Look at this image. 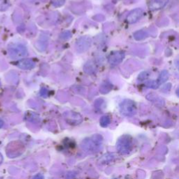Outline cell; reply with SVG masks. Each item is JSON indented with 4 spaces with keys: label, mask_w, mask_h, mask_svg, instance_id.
<instances>
[{
    "label": "cell",
    "mask_w": 179,
    "mask_h": 179,
    "mask_svg": "<svg viewBox=\"0 0 179 179\" xmlns=\"http://www.w3.org/2000/svg\"><path fill=\"white\" fill-rule=\"evenodd\" d=\"M102 136L99 134H95L90 138L85 139L82 142V147L88 152H96L102 146Z\"/></svg>",
    "instance_id": "1"
},
{
    "label": "cell",
    "mask_w": 179,
    "mask_h": 179,
    "mask_svg": "<svg viewBox=\"0 0 179 179\" xmlns=\"http://www.w3.org/2000/svg\"><path fill=\"white\" fill-rule=\"evenodd\" d=\"M10 58L13 59H22L27 55V50L25 46L19 43L11 44L8 48Z\"/></svg>",
    "instance_id": "2"
},
{
    "label": "cell",
    "mask_w": 179,
    "mask_h": 179,
    "mask_svg": "<svg viewBox=\"0 0 179 179\" xmlns=\"http://www.w3.org/2000/svg\"><path fill=\"white\" fill-rule=\"evenodd\" d=\"M132 139L130 136H122L118 140L116 147L118 151L122 155H128L132 149Z\"/></svg>",
    "instance_id": "3"
},
{
    "label": "cell",
    "mask_w": 179,
    "mask_h": 179,
    "mask_svg": "<svg viewBox=\"0 0 179 179\" xmlns=\"http://www.w3.org/2000/svg\"><path fill=\"white\" fill-rule=\"evenodd\" d=\"M120 111L122 115L130 117L136 113V106L133 101L129 100H124L120 104Z\"/></svg>",
    "instance_id": "4"
},
{
    "label": "cell",
    "mask_w": 179,
    "mask_h": 179,
    "mask_svg": "<svg viewBox=\"0 0 179 179\" xmlns=\"http://www.w3.org/2000/svg\"><path fill=\"white\" fill-rule=\"evenodd\" d=\"M92 43L91 39L88 37H83L77 41L76 48L79 53H83L89 49Z\"/></svg>",
    "instance_id": "5"
},
{
    "label": "cell",
    "mask_w": 179,
    "mask_h": 179,
    "mask_svg": "<svg viewBox=\"0 0 179 179\" xmlns=\"http://www.w3.org/2000/svg\"><path fill=\"white\" fill-rule=\"evenodd\" d=\"M124 53L122 51H114L108 56V62L111 65H117L123 60Z\"/></svg>",
    "instance_id": "6"
},
{
    "label": "cell",
    "mask_w": 179,
    "mask_h": 179,
    "mask_svg": "<svg viewBox=\"0 0 179 179\" xmlns=\"http://www.w3.org/2000/svg\"><path fill=\"white\" fill-rule=\"evenodd\" d=\"M143 15V10L141 9H136L129 13L127 17V21L129 24L136 22Z\"/></svg>",
    "instance_id": "7"
},
{
    "label": "cell",
    "mask_w": 179,
    "mask_h": 179,
    "mask_svg": "<svg viewBox=\"0 0 179 179\" xmlns=\"http://www.w3.org/2000/svg\"><path fill=\"white\" fill-rule=\"evenodd\" d=\"M168 2L169 0H151L148 4V7L151 11H156L164 8Z\"/></svg>",
    "instance_id": "8"
},
{
    "label": "cell",
    "mask_w": 179,
    "mask_h": 179,
    "mask_svg": "<svg viewBox=\"0 0 179 179\" xmlns=\"http://www.w3.org/2000/svg\"><path fill=\"white\" fill-rule=\"evenodd\" d=\"M17 66L22 69H32L35 67V62L31 59H24L18 62Z\"/></svg>",
    "instance_id": "9"
},
{
    "label": "cell",
    "mask_w": 179,
    "mask_h": 179,
    "mask_svg": "<svg viewBox=\"0 0 179 179\" xmlns=\"http://www.w3.org/2000/svg\"><path fill=\"white\" fill-rule=\"evenodd\" d=\"M168 79H169L168 71H166V70H164V71L161 72L159 78H158V79L156 80V82L158 85H160L162 83H164L165 81H167Z\"/></svg>",
    "instance_id": "10"
},
{
    "label": "cell",
    "mask_w": 179,
    "mask_h": 179,
    "mask_svg": "<svg viewBox=\"0 0 179 179\" xmlns=\"http://www.w3.org/2000/svg\"><path fill=\"white\" fill-rule=\"evenodd\" d=\"M148 36V32H146V31L144 30L137 31L134 34V37L137 41L144 39L146 38Z\"/></svg>",
    "instance_id": "11"
},
{
    "label": "cell",
    "mask_w": 179,
    "mask_h": 179,
    "mask_svg": "<svg viewBox=\"0 0 179 179\" xmlns=\"http://www.w3.org/2000/svg\"><path fill=\"white\" fill-rule=\"evenodd\" d=\"M111 119L109 118V116H102L100 119V124L101 126L103 127V128H106V127L108 126V124H110Z\"/></svg>",
    "instance_id": "12"
},
{
    "label": "cell",
    "mask_w": 179,
    "mask_h": 179,
    "mask_svg": "<svg viewBox=\"0 0 179 179\" xmlns=\"http://www.w3.org/2000/svg\"><path fill=\"white\" fill-rule=\"evenodd\" d=\"M84 69H85V71L87 72V73L88 74L92 73V72H94L95 70L96 69L95 64L92 63V62H88L87 64H86V65L85 66Z\"/></svg>",
    "instance_id": "13"
},
{
    "label": "cell",
    "mask_w": 179,
    "mask_h": 179,
    "mask_svg": "<svg viewBox=\"0 0 179 179\" xmlns=\"http://www.w3.org/2000/svg\"><path fill=\"white\" fill-rule=\"evenodd\" d=\"M111 88H112V85H110L108 83H104L102 85L100 90L102 92V93L104 94V93H107L108 92H109L111 90Z\"/></svg>",
    "instance_id": "14"
},
{
    "label": "cell",
    "mask_w": 179,
    "mask_h": 179,
    "mask_svg": "<svg viewBox=\"0 0 179 179\" xmlns=\"http://www.w3.org/2000/svg\"><path fill=\"white\" fill-rule=\"evenodd\" d=\"M9 3L7 0H0V11H4L9 8Z\"/></svg>",
    "instance_id": "15"
},
{
    "label": "cell",
    "mask_w": 179,
    "mask_h": 179,
    "mask_svg": "<svg viewBox=\"0 0 179 179\" xmlns=\"http://www.w3.org/2000/svg\"><path fill=\"white\" fill-rule=\"evenodd\" d=\"M51 2L55 7H59L64 4L65 0H51Z\"/></svg>",
    "instance_id": "16"
},
{
    "label": "cell",
    "mask_w": 179,
    "mask_h": 179,
    "mask_svg": "<svg viewBox=\"0 0 179 179\" xmlns=\"http://www.w3.org/2000/svg\"><path fill=\"white\" fill-rule=\"evenodd\" d=\"M146 85L149 87L154 88V89H155V88L158 87V86H159V85H158L157 83L156 80H150V81H148L146 83Z\"/></svg>",
    "instance_id": "17"
},
{
    "label": "cell",
    "mask_w": 179,
    "mask_h": 179,
    "mask_svg": "<svg viewBox=\"0 0 179 179\" xmlns=\"http://www.w3.org/2000/svg\"><path fill=\"white\" fill-rule=\"evenodd\" d=\"M71 33H70L69 32H63L61 35V38L62 39H69V38H71Z\"/></svg>",
    "instance_id": "18"
},
{
    "label": "cell",
    "mask_w": 179,
    "mask_h": 179,
    "mask_svg": "<svg viewBox=\"0 0 179 179\" xmlns=\"http://www.w3.org/2000/svg\"><path fill=\"white\" fill-rule=\"evenodd\" d=\"M40 94H41V96H42V97H46V96H47V94H48L47 90H46V88L43 87L42 89H41V90Z\"/></svg>",
    "instance_id": "19"
},
{
    "label": "cell",
    "mask_w": 179,
    "mask_h": 179,
    "mask_svg": "<svg viewBox=\"0 0 179 179\" xmlns=\"http://www.w3.org/2000/svg\"><path fill=\"white\" fill-rule=\"evenodd\" d=\"M43 176L41 175V174H37V176H35V177H34L33 179H43Z\"/></svg>",
    "instance_id": "20"
},
{
    "label": "cell",
    "mask_w": 179,
    "mask_h": 179,
    "mask_svg": "<svg viewBox=\"0 0 179 179\" xmlns=\"http://www.w3.org/2000/svg\"><path fill=\"white\" fill-rule=\"evenodd\" d=\"M4 121H3V120H2V119H1L0 118V128H2V127L4 126Z\"/></svg>",
    "instance_id": "21"
},
{
    "label": "cell",
    "mask_w": 179,
    "mask_h": 179,
    "mask_svg": "<svg viewBox=\"0 0 179 179\" xmlns=\"http://www.w3.org/2000/svg\"><path fill=\"white\" fill-rule=\"evenodd\" d=\"M3 156H2V155L1 154V153H0V164L3 162Z\"/></svg>",
    "instance_id": "22"
},
{
    "label": "cell",
    "mask_w": 179,
    "mask_h": 179,
    "mask_svg": "<svg viewBox=\"0 0 179 179\" xmlns=\"http://www.w3.org/2000/svg\"><path fill=\"white\" fill-rule=\"evenodd\" d=\"M0 86H1V82H0Z\"/></svg>",
    "instance_id": "23"
}]
</instances>
